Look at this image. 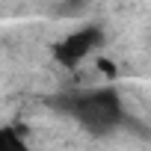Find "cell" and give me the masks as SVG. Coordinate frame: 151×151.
<instances>
[{
  "mask_svg": "<svg viewBox=\"0 0 151 151\" xmlns=\"http://www.w3.org/2000/svg\"><path fill=\"white\" fill-rule=\"evenodd\" d=\"M65 113H71L89 133L101 136V133H110L116 130L122 122H124V107H122V98L116 89L104 86V89H89V92H80L74 98H65L62 101Z\"/></svg>",
  "mask_w": 151,
  "mask_h": 151,
  "instance_id": "obj_1",
  "label": "cell"
},
{
  "mask_svg": "<svg viewBox=\"0 0 151 151\" xmlns=\"http://www.w3.org/2000/svg\"><path fill=\"white\" fill-rule=\"evenodd\" d=\"M101 42H104V30H101V27H83V30H74L71 36H65L62 42L53 45V59L62 62L65 68H74L80 59H86Z\"/></svg>",
  "mask_w": 151,
  "mask_h": 151,
  "instance_id": "obj_2",
  "label": "cell"
},
{
  "mask_svg": "<svg viewBox=\"0 0 151 151\" xmlns=\"http://www.w3.org/2000/svg\"><path fill=\"white\" fill-rule=\"evenodd\" d=\"M0 151H30L15 127H0Z\"/></svg>",
  "mask_w": 151,
  "mask_h": 151,
  "instance_id": "obj_3",
  "label": "cell"
}]
</instances>
